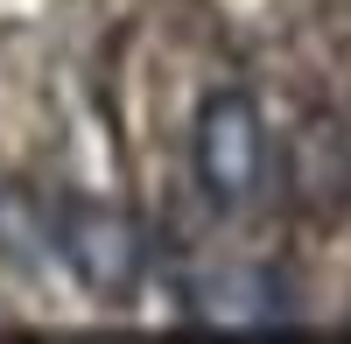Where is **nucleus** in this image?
I'll use <instances>...</instances> for the list:
<instances>
[{"label": "nucleus", "instance_id": "3", "mask_svg": "<svg viewBox=\"0 0 351 344\" xmlns=\"http://www.w3.org/2000/svg\"><path fill=\"white\" fill-rule=\"evenodd\" d=\"M281 190L302 218H344L351 211V127L337 112H309L281 148Z\"/></svg>", "mask_w": 351, "mask_h": 344}, {"label": "nucleus", "instance_id": "5", "mask_svg": "<svg viewBox=\"0 0 351 344\" xmlns=\"http://www.w3.org/2000/svg\"><path fill=\"white\" fill-rule=\"evenodd\" d=\"M43 253H56L49 211H36V197H28V190H0V260L36 267Z\"/></svg>", "mask_w": 351, "mask_h": 344}, {"label": "nucleus", "instance_id": "1", "mask_svg": "<svg viewBox=\"0 0 351 344\" xmlns=\"http://www.w3.org/2000/svg\"><path fill=\"white\" fill-rule=\"evenodd\" d=\"M190 162H197V183L218 211H246L260 204V190L274 176V140H267V112H260L253 92L225 84V92L204 99L197 112V134H190Z\"/></svg>", "mask_w": 351, "mask_h": 344}, {"label": "nucleus", "instance_id": "4", "mask_svg": "<svg viewBox=\"0 0 351 344\" xmlns=\"http://www.w3.org/2000/svg\"><path fill=\"white\" fill-rule=\"evenodd\" d=\"M197 302V317H211V323H274L288 295H281V281L267 267H232V274H211V281H197L190 288Z\"/></svg>", "mask_w": 351, "mask_h": 344}, {"label": "nucleus", "instance_id": "2", "mask_svg": "<svg viewBox=\"0 0 351 344\" xmlns=\"http://www.w3.org/2000/svg\"><path fill=\"white\" fill-rule=\"evenodd\" d=\"M56 225V253L77 267L84 288H99V295H127L141 267H148V246H141V225L127 211H112V204H92V197H71L64 211H49Z\"/></svg>", "mask_w": 351, "mask_h": 344}]
</instances>
